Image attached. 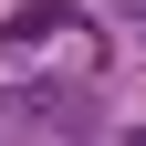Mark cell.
Segmentation results:
<instances>
[{
    "label": "cell",
    "instance_id": "obj_4",
    "mask_svg": "<svg viewBox=\"0 0 146 146\" xmlns=\"http://www.w3.org/2000/svg\"><path fill=\"white\" fill-rule=\"evenodd\" d=\"M125 136H136V146H146V125H125Z\"/></svg>",
    "mask_w": 146,
    "mask_h": 146
},
{
    "label": "cell",
    "instance_id": "obj_3",
    "mask_svg": "<svg viewBox=\"0 0 146 146\" xmlns=\"http://www.w3.org/2000/svg\"><path fill=\"white\" fill-rule=\"evenodd\" d=\"M104 11H115V21H146V0H104Z\"/></svg>",
    "mask_w": 146,
    "mask_h": 146
},
{
    "label": "cell",
    "instance_id": "obj_1",
    "mask_svg": "<svg viewBox=\"0 0 146 146\" xmlns=\"http://www.w3.org/2000/svg\"><path fill=\"white\" fill-rule=\"evenodd\" d=\"M84 136H104V94L84 73L0 84V146H84Z\"/></svg>",
    "mask_w": 146,
    "mask_h": 146
},
{
    "label": "cell",
    "instance_id": "obj_2",
    "mask_svg": "<svg viewBox=\"0 0 146 146\" xmlns=\"http://www.w3.org/2000/svg\"><path fill=\"white\" fill-rule=\"evenodd\" d=\"M63 31H84V11H63V0H21V11H0V52L21 63V52L63 42Z\"/></svg>",
    "mask_w": 146,
    "mask_h": 146
}]
</instances>
